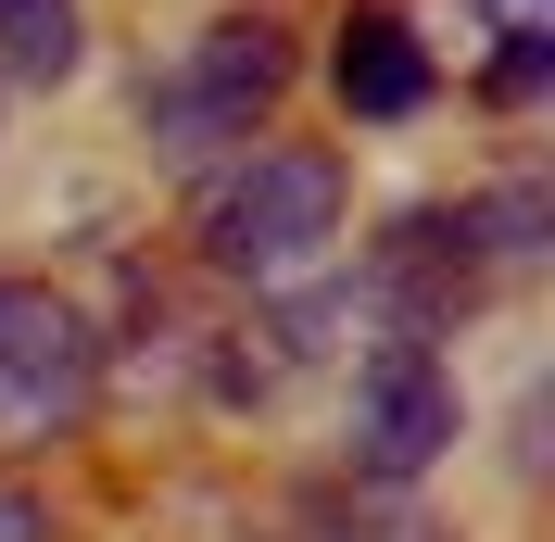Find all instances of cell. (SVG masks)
Instances as JSON below:
<instances>
[{
	"label": "cell",
	"mask_w": 555,
	"mask_h": 542,
	"mask_svg": "<svg viewBox=\"0 0 555 542\" xmlns=\"http://www.w3.org/2000/svg\"><path fill=\"white\" fill-rule=\"evenodd\" d=\"M278 89H291V38H278L266 13H228V26L190 38V64H165L139 89V127H152L165 165H203V152H228V139L266 127Z\"/></svg>",
	"instance_id": "1"
},
{
	"label": "cell",
	"mask_w": 555,
	"mask_h": 542,
	"mask_svg": "<svg viewBox=\"0 0 555 542\" xmlns=\"http://www.w3.org/2000/svg\"><path fill=\"white\" fill-rule=\"evenodd\" d=\"M328 240H341V165L328 152H253L203 203V253L228 278H304Z\"/></svg>",
	"instance_id": "2"
},
{
	"label": "cell",
	"mask_w": 555,
	"mask_h": 542,
	"mask_svg": "<svg viewBox=\"0 0 555 542\" xmlns=\"http://www.w3.org/2000/svg\"><path fill=\"white\" fill-rule=\"evenodd\" d=\"M454 429H467V404H454V366L429 340H379L353 366V467L379 479V492H404L416 467H442Z\"/></svg>",
	"instance_id": "3"
},
{
	"label": "cell",
	"mask_w": 555,
	"mask_h": 542,
	"mask_svg": "<svg viewBox=\"0 0 555 542\" xmlns=\"http://www.w3.org/2000/svg\"><path fill=\"white\" fill-rule=\"evenodd\" d=\"M89 378H102V340L64 291H38V278H0V416L13 429H51V416L89 404Z\"/></svg>",
	"instance_id": "4"
},
{
	"label": "cell",
	"mask_w": 555,
	"mask_h": 542,
	"mask_svg": "<svg viewBox=\"0 0 555 542\" xmlns=\"http://www.w3.org/2000/svg\"><path fill=\"white\" fill-rule=\"evenodd\" d=\"M480 291V253H467V215H404V228L366 253V304L391 315V340H442Z\"/></svg>",
	"instance_id": "5"
},
{
	"label": "cell",
	"mask_w": 555,
	"mask_h": 542,
	"mask_svg": "<svg viewBox=\"0 0 555 542\" xmlns=\"http://www.w3.org/2000/svg\"><path fill=\"white\" fill-rule=\"evenodd\" d=\"M341 102H353V114H379V127L429 102V51H416L404 13H353V26H341Z\"/></svg>",
	"instance_id": "6"
},
{
	"label": "cell",
	"mask_w": 555,
	"mask_h": 542,
	"mask_svg": "<svg viewBox=\"0 0 555 542\" xmlns=\"http://www.w3.org/2000/svg\"><path fill=\"white\" fill-rule=\"evenodd\" d=\"M76 64H89L76 0H0V76H13V89H64Z\"/></svg>",
	"instance_id": "7"
},
{
	"label": "cell",
	"mask_w": 555,
	"mask_h": 542,
	"mask_svg": "<svg viewBox=\"0 0 555 542\" xmlns=\"http://www.w3.org/2000/svg\"><path fill=\"white\" fill-rule=\"evenodd\" d=\"M543 228H555V203L518 177V190H492V203L467 215V253H480V266H530V253H543Z\"/></svg>",
	"instance_id": "8"
},
{
	"label": "cell",
	"mask_w": 555,
	"mask_h": 542,
	"mask_svg": "<svg viewBox=\"0 0 555 542\" xmlns=\"http://www.w3.org/2000/svg\"><path fill=\"white\" fill-rule=\"evenodd\" d=\"M304 542H442V530L404 517V505H341V492H315V505H304Z\"/></svg>",
	"instance_id": "9"
},
{
	"label": "cell",
	"mask_w": 555,
	"mask_h": 542,
	"mask_svg": "<svg viewBox=\"0 0 555 542\" xmlns=\"http://www.w3.org/2000/svg\"><path fill=\"white\" fill-rule=\"evenodd\" d=\"M555 76V38H518V51H492V102H530Z\"/></svg>",
	"instance_id": "10"
},
{
	"label": "cell",
	"mask_w": 555,
	"mask_h": 542,
	"mask_svg": "<svg viewBox=\"0 0 555 542\" xmlns=\"http://www.w3.org/2000/svg\"><path fill=\"white\" fill-rule=\"evenodd\" d=\"M492 26H505V51L518 38H555V0H492Z\"/></svg>",
	"instance_id": "11"
},
{
	"label": "cell",
	"mask_w": 555,
	"mask_h": 542,
	"mask_svg": "<svg viewBox=\"0 0 555 542\" xmlns=\"http://www.w3.org/2000/svg\"><path fill=\"white\" fill-rule=\"evenodd\" d=\"M0 542H38V505H26V492H0Z\"/></svg>",
	"instance_id": "12"
}]
</instances>
